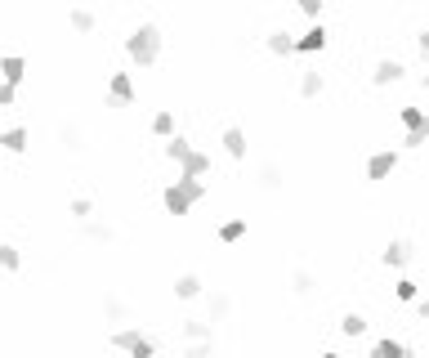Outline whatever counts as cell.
Instances as JSON below:
<instances>
[{
  "mask_svg": "<svg viewBox=\"0 0 429 358\" xmlns=\"http://www.w3.org/2000/svg\"><path fill=\"white\" fill-rule=\"evenodd\" d=\"M126 54H130V63H139V68H152V63L161 59V27L157 23H139L135 32H130V41H126Z\"/></svg>",
  "mask_w": 429,
  "mask_h": 358,
  "instance_id": "6da1fadb",
  "label": "cell"
},
{
  "mask_svg": "<svg viewBox=\"0 0 429 358\" xmlns=\"http://www.w3.org/2000/svg\"><path fill=\"white\" fill-rule=\"evenodd\" d=\"M412 256H416L412 242H407V238H394L385 247V256H380V265H385V269H407V265H412Z\"/></svg>",
  "mask_w": 429,
  "mask_h": 358,
  "instance_id": "7a4b0ae2",
  "label": "cell"
},
{
  "mask_svg": "<svg viewBox=\"0 0 429 358\" xmlns=\"http://www.w3.org/2000/svg\"><path fill=\"white\" fill-rule=\"evenodd\" d=\"M108 103H112V108H126V103H135V81H130L126 72H112V81H108Z\"/></svg>",
  "mask_w": 429,
  "mask_h": 358,
  "instance_id": "3957f363",
  "label": "cell"
},
{
  "mask_svg": "<svg viewBox=\"0 0 429 358\" xmlns=\"http://www.w3.org/2000/svg\"><path fill=\"white\" fill-rule=\"evenodd\" d=\"M398 171V153L389 148V153H376V157H367V179L376 184V179H389Z\"/></svg>",
  "mask_w": 429,
  "mask_h": 358,
  "instance_id": "277c9868",
  "label": "cell"
},
{
  "mask_svg": "<svg viewBox=\"0 0 429 358\" xmlns=\"http://www.w3.org/2000/svg\"><path fill=\"white\" fill-rule=\"evenodd\" d=\"M403 77H407V68L398 59H380L376 72H371V86H394V81H403Z\"/></svg>",
  "mask_w": 429,
  "mask_h": 358,
  "instance_id": "5b68a950",
  "label": "cell"
},
{
  "mask_svg": "<svg viewBox=\"0 0 429 358\" xmlns=\"http://www.w3.org/2000/svg\"><path fill=\"white\" fill-rule=\"evenodd\" d=\"M23 77H27V63L18 59V54H9V59H0V81H5V86H23Z\"/></svg>",
  "mask_w": 429,
  "mask_h": 358,
  "instance_id": "8992f818",
  "label": "cell"
},
{
  "mask_svg": "<svg viewBox=\"0 0 429 358\" xmlns=\"http://www.w3.org/2000/svg\"><path fill=\"white\" fill-rule=\"evenodd\" d=\"M318 50H327V27H313L309 36H300V41H295V50L291 54H318Z\"/></svg>",
  "mask_w": 429,
  "mask_h": 358,
  "instance_id": "52a82bcc",
  "label": "cell"
},
{
  "mask_svg": "<svg viewBox=\"0 0 429 358\" xmlns=\"http://www.w3.org/2000/svg\"><path fill=\"white\" fill-rule=\"evenodd\" d=\"M282 179H286V175H282V166H273V162H264L260 171H255V184H260L264 193H278V188H282Z\"/></svg>",
  "mask_w": 429,
  "mask_h": 358,
  "instance_id": "ba28073f",
  "label": "cell"
},
{
  "mask_svg": "<svg viewBox=\"0 0 429 358\" xmlns=\"http://www.w3.org/2000/svg\"><path fill=\"white\" fill-rule=\"evenodd\" d=\"M206 309H211V323H224V318L233 314V296H228V291H211Z\"/></svg>",
  "mask_w": 429,
  "mask_h": 358,
  "instance_id": "9c48e42d",
  "label": "cell"
},
{
  "mask_svg": "<svg viewBox=\"0 0 429 358\" xmlns=\"http://www.w3.org/2000/svg\"><path fill=\"white\" fill-rule=\"evenodd\" d=\"M179 166H184V179H202L206 171H211V157H206V153H197V148H193V153H188Z\"/></svg>",
  "mask_w": 429,
  "mask_h": 358,
  "instance_id": "30bf717a",
  "label": "cell"
},
{
  "mask_svg": "<svg viewBox=\"0 0 429 358\" xmlns=\"http://www.w3.org/2000/svg\"><path fill=\"white\" fill-rule=\"evenodd\" d=\"M175 296L179 300H197V296H202V278H197V273H179V278H175Z\"/></svg>",
  "mask_w": 429,
  "mask_h": 358,
  "instance_id": "8fae6325",
  "label": "cell"
},
{
  "mask_svg": "<svg viewBox=\"0 0 429 358\" xmlns=\"http://www.w3.org/2000/svg\"><path fill=\"white\" fill-rule=\"evenodd\" d=\"M224 153L233 157V162H242V157H246V135H242L237 126H228V130H224Z\"/></svg>",
  "mask_w": 429,
  "mask_h": 358,
  "instance_id": "7c38bea8",
  "label": "cell"
},
{
  "mask_svg": "<svg viewBox=\"0 0 429 358\" xmlns=\"http://www.w3.org/2000/svg\"><path fill=\"white\" fill-rule=\"evenodd\" d=\"M184 336H188V345H197V341H215V327L202 323V318H188V323H184Z\"/></svg>",
  "mask_w": 429,
  "mask_h": 358,
  "instance_id": "4fadbf2b",
  "label": "cell"
},
{
  "mask_svg": "<svg viewBox=\"0 0 429 358\" xmlns=\"http://www.w3.org/2000/svg\"><path fill=\"white\" fill-rule=\"evenodd\" d=\"M161 202H166V211H170V215H188V211H193V202H188V197L179 193L175 184H170L166 193H161Z\"/></svg>",
  "mask_w": 429,
  "mask_h": 358,
  "instance_id": "5bb4252c",
  "label": "cell"
},
{
  "mask_svg": "<svg viewBox=\"0 0 429 358\" xmlns=\"http://www.w3.org/2000/svg\"><path fill=\"white\" fill-rule=\"evenodd\" d=\"M59 139H63V148H68V153H81V148H85L81 126H72V121H63V126H59Z\"/></svg>",
  "mask_w": 429,
  "mask_h": 358,
  "instance_id": "9a60e30c",
  "label": "cell"
},
{
  "mask_svg": "<svg viewBox=\"0 0 429 358\" xmlns=\"http://www.w3.org/2000/svg\"><path fill=\"white\" fill-rule=\"evenodd\" d=\"M0 148H5V153H27V130L23 126L5 130V135H0Z\"/></svg>",
  "mask_w": 429,
  "mask_h": 358,
  "instance_id": "2e32d148",
  "label": "cell"
},
{
  "mask_svg": "<svg viewBox=\"0 0 429 358\" xmlns=\"http://www.w3.org/2000/svg\"><path fill=\"white\" fill-rule=\"evenodd\" d=\"M313 287H318V282H313V273H309V269H295V273H291V291H295L300 300H304V296H313Z\"/></svg>",
  "mask_w": 429,
  "mask_h": 358,
  "instance_id": "e0dca14e",
  "label": "cell"
},
{
  "mask_svg": "<svg viewBox=\"0 0 429 358\" xmlns=\"http://www.w3.org/2000/svg\"><path fill=\"white\" fill-rule=\"evenodd\" d=\"M264 45H269V54H291L295 50L291 32H269V36H264Z\"/></svg>",
  "mask_w": 429,
  "mask_h": 358,
  "instance_id": "ac0fdd59",
  "label": "cell"
},
{
  "mask_svg": "<svg viewBox=\"0 0 429 358\" xmlns=\"http://www.w3.org/2000/svg\"><path fill=\"white\" fill-rule=\"evenodd\" d=\"M85 238L90 242H112L117 229H112V224H99V220H85Z\"/></svg>",
  "mask_w": 429,
  "mask_h": 358,
  "instance_id": "d6986e66",
  "label": "cell"
},
{
  "mask_svg": "<svg viewBox=\"0 0 429 358\" xmlns=\"http://www.w3.org/2000/svg\"><path fill=\"white\" fill-rule=\"evenodd\" d=\"M340 332H345V336H362V332H367V318H362L358 309H349V314L340 318Z\"/></svg>",
  "mask_w": 429,
  "mask_h": 358,
  "instance_id": "ffe728a7",
  "label": "cell"
},
{
  "mask_svg": "<svg viewBox=\"0 0 429 358\" xmlns=\"http://www.w3.org/2000/svg\"><path fill=\"white\" fill-rule=\"evenodd\" d=\"M103 314H108L112 323H126V318H130V305H126V300H117V296H108V300H103Z\"/></svg>",
  "mask_w": 429,
  "mask_h": 358,
  "instance_id": "44dd1931",
  "label": "cell"
},
{
  "mask_svg": "<svg viewBox=\"0 0 429 358\" xmlns=\"http://www.w3.org/2000/svg\"><path fill=\"white\" fill-rule=\"evenodd\" d=\"M188 153H193V144H188L184 135H170V144H166V157H170V162H184Z\"/></svg>",
  "mask_w": 429,
  "mask_h": 358,
  "instance_id": "7402d4cb",
  "label": "cell"
},
{
  "mask_svg": "<svg viewBox=\"0 0 429 358\" xmlns=\"http://www.w3.org/2000/svg\"><path fill=\"white\" fill-rule=\"evenodd\" d=\"M246 238V220H228L219 224V242H242Z\"/></svg>",
  "mask_w": 429,
  "mask_h": 358,
  "instance_id": "603a6c76",
  "label": "cell"
},
{
  "mask_svg": "<svg viewBox=\"0 0 429 358\" xmlns=\"http://www.w3.org/2000/svg\"><path fill=\"white\" fill-rule=\"evenodd\" d=\"M0 269H9V273H18V269H23V256H18V247L0 242Z\"/></svg>",
  "mask_w": 429,
  "mask_h": 358,
  "instance_id": "cb8c5ba5",
  "label": "cell"
},
{
  "mask_svg": "<svg viewBox=\"0 0 429 358\" xmlns=\"http://www.w3.org/2000/svg\"><path fill=\"white\" fill-rule=\"evenodd\" d=\"M300 94H304V99H318V94H322V72H304V77H300Z\"/></svg>",
  "mask_w": 429,
  "mask_h": 358,
  "instance_id": "d4e9b609",
  "label": "cell"
},
{
  "mask_svg": "<svg viewBox=\"0 0 429 358\" xmlns=\"http://www.w3.org/2000/svg\"><path fill=\"white\" fill-rule=\"evenodd\" d=\"M371 358H403V345H398L394 336H385V341H376V350H371Z\"/></svg>",
  "mask_w": 429,
  "mask_h": 358,
  "instance_id": "484cf974",
  "label": "cell"
},
{
  "mask_svg": "<svg viewBox=\"0 0 429 358\" xmlns=\"http://www.w3.org/2000/svg\"><path fill=\"white\" fill-rule=\"evenodd\" d=\"M152 135L170 139V135H175V117H170V112H157V117H152Z\"/></svg>",
  "mask_w": 429,
  "mask_h": 358,
  "instance_id": "4316f807",
  "label": "cell"
},
{
  "mask_svg": "<svg viewBox=\"0 0 429 358\" xmlns=\"http://www.w3.org/2000/svg\"><path fill=\"white\" fill-rule=\"evenodd\" d=\"M135 341H143L139 327H121V332L112 336V345H117V350H126V354H130V345H135Z\"/></svg>",
  "mask_w": 429,
  "mask_h": 358,
  "instance_id": "83f0119b",
  "label": "cell"
},
{
  "mask_svg": "<svg viewBox=\"0 0 429 358\" xmlns=\"http://www.w3.org/2000/svg\"><path fill=\"white\" fill-rule=\"evenodd\" d=\"M403 126L407 130H429V117H425L421 108H403Z\"/></svg>",
  "mask_w": 429,
  "mask_h": 358,
  "instance_id": "f1b7e54d",
  "label": "cell"
},
{
  "mask_svg": "<svg viewBox=\"0 0 429 358\" xmlns=\"http://www.w3.org/2000/svg\"><path fill=\"white\" fill-rule=\"evenodd\" d=\"M94 23H99V18H94L90 9H72V27H76V32H94Z\"/></svg>",
  "mask_w": 429,
  "mask_h": 358,
  "instance_id": "f546056e",
  "label": "cell"
},
{
  "mask_svg": "<svg viewBox=\"0 0 429 358\" xmlns=\"http://www.w3.org/2000/svg\"><path fill=\"white\" fill-rule=\"evenodd\" d=\"M211 354H215V341H197L184 350V358H211Z\"/></svg>",
  "mask_w": 429,
  "mask_h": 358,
  "instance_id": "4dcf8cb0",
  "label": "cell"
},
{
  "mask_svg": "<svg viewBox=\"0 0 429 358\" xmlns=\"http://www.w3.org/2000/svg\"><path fill=\"white\" fill-rule=\"evenodd\" d=\"M152 354H157V345H152L148 336H143V341H135V345H130V358H152Z\"/></svg>",
  "mask_w": 429,
  "mask_h": 358,
  "instance_id": "1f68e13d",
  "label": "cell"
},
{
  "mask_svg": "<svg viewBox=\"0 0 429 358\" xmlns=\"http://www.w3.org/2000/svg\"><path fill=\"white\" fill-rule=\"evenodd\" d=\"M90 211H94V202H90V197H76V202H72V215H76V220H90Z\"/></svg>",
  "mask_w": 429,
  "mask_h": 358,
  "instance_id": "d6a6232c",
  "label": "cell"
},
{
  "mask_svg": "<svg viewBox=\"0 0 429 358\" xmlns=\"http://www.w3.org/2000/svg\"><path fill=\"white\" fill-rule=\"evenodd\" d=\"M300 14H304V18H313V23H318V18H322V5H318V0H300Z\"/></svg>",
  "mask_w": 429,
  "mask_h": 358,
  "instance_id": "836d02e7",
  "label": "cell"
},
{
  "mask_svg": "<svg viewBox=\"0 0 429 358\" xmlns=\"http://www.w3.org/2000/svg\"><path fill=\"white\" fill-rule=\"evenodd\" d=\"M429 139V130H407V139H403V148H421Z\"/></svg>",
  "mask_w": 429,
  "mask_h": 358,
  "instance_id": "e575fe53",
  "label": "cell"
},
{
  "mask_svg": "<svg viewBox=\"0 0 429 358\" xmlns=\"http://www.w3.org/2000/svg\"><path fill=\"white\" fill-rule=\"evenodd\" d=\"M14 99H18V90H14V86H5V81H0V108H14Z\"/></svg>",
  "mask_w": 429,
  "mask_h": 358,
  "instance_id": "d590c367",
  "label": "cell"
},
{
  "mask_svg": "<svg viewBox=\"0 0 429 358\" xmlns=\"http://www.w3.org/2000/svg\"><path fill=\"white\" fill-rule=\"evenodd\" d=\"M398 300H416V282H412V278L398 282Z\"/></svg>",
  "mask_w": 429,
  "mask_h": 358,
  "instance_id": "8d00e7d4",
  "label": "cell"
},
{
  "mask_svg": "<svg viewBox=\"0 0 429 358\" xmlns=\"http://www.w3.org/2000/svg\"><path fill=\"white\" fill-rule=\"evenodd\" d=\"M416 50H421V59H429V32H416Z\"/></svg>",
  "mask_w": 429,
  "mask_h": 358,
  "instance_id": "74e56055",
  "label": "cell"
},
{
  "mask_svg": "<svg viewBox=\"0 0 429 358\" xmlns=\"http://www.w3.org/2000/svg\"><path fill=\"white\" fill-rule=\"evenodd\" d=\"M403 358H421V354H416V350H412V345H403Z\"/></svg>",
  "mask_w": 429,
  "mask_h": 358,
  "instance_id": "f35d334b",
  "label": "cell"
},
{
  "mask_svg": "<svg viewBox=\"0 0 429 358\" xmlns=\"http://www.w3.org/2000/svg\"><path fill=\"white\" fill-rule=\"evenodd\" d=\"M322 358H340V354H322Z\"/></svg>",
  "mask_w": 429,
  "mask_h": 358,
  "instance_id": "ab89813d",
  "label": "cell"
}]
</instances>
